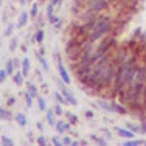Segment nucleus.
Returning a JSON list of instances; mask_svg holds the SVG:
<instances>
[{"label":"nucleus","mask_w":146,"mask_h":146,"mask_svg":"<svg viewBox=\"0 0 146 146\" xmlns=\"http://www.w3.org/2000/svg\"><path fill=\"white\" fill-rule=\"evenodd\" d=\"M86 25H87V36L86 37L90 44H96L103 37L112 34V31L115 30V22L107 14H100L92 23H86Z\"/></svg>","instance_id":"nucleus-1"},{"label":"nucleus","mask_w":146,"mask_h":146,"mask_svg":"<svg viewBox=\"0 0 146 146\" xmlns=\"http://www.w3.org/2000/svg\"><path fill=\"white\" fill-rule=\"evenodd\" d=\"M115 132L118 134V137H121V138H134V137H135V134H134L131 129H127V127H120V126H117V127H115Z\"/></svg>","instance_id":"nucleus-6"},{"label":"nucleus","mask_w":146,"mask_h":146,"mask_svg":"<svg viewBox=\"0 0 146 146\" xmlns=\"http://www.w3.org/2000/svg\"><path fill=\"white\" fill-rule=\"evenodd\" d=\"M56 68H58V73H59V78L62 79V81L65 82L67 86L72 84V78H70V73H68V70L65 68V65L62 64L61 58H58V64H56Z\"/></svg>","instance_id":"nucleus-4"},{"label":"nucleus","mask_w":146,"mask_h":146,"mask_svg":"<svg viewBox=\"0 0 146 146\" xmlns=\"http://www.w3.org/2000/svg\"><path fill=\"white\" fill-rule=\"evenodd\" d=\"M101 132L104 134V137H106L107 140H110V138H112V132H110L109 129H106V127H101Z\"/></svg>","instance_id":"nucleus-32"},{"label":"nucleus","mask_w":146,"mask_h":146,"mask_svg":"<svg viewBox=\"0 0 146 146\" xmlns=\"http://www.w3.org/2000/svg\"><path fill=\"white\" fill-rule=\"evenodd\" d=\"M45 117H47V123L50 124V126H54L56 124V113H54V110L53 109H48L47 107V110H45Z\"/></svg>","instance_id":"nucleus-10"},{"label":"nucleus","mask_w":146,"mask_h":146,"mask_svg":"<svg viewBox=\"0 0 146 146\" xmlns=\"http://www.w3.org/2000/svg\"><path fill=\"white\" fill-rule=\"evenodd\" d=\"M56 82H58V87H59V90H61V93L65 96V100H67V103H68V104H72V106H78V100H76V96L70 92L68 86L65 84V82L62 81L61 78H58V79H56Z\"/></svg>","instance_id":"nucleus-3"},{"label":"nucleus","mask_w":146,"mask_h":146,"mask_svg":"<svg viewBox=\"0 0 146 146\" xmlns=\"http://www.w3.org/2000/svg\"><path fill=\"white\" fill-rule=\"evenodd\" d=\"M90 138H92V141H95L96 145H101V146L107 145V140H104L106 137H100V135H96V134H92V135H90Z\"/></svg>","instance_id":"nucleus-16"},{"label":"nucleus","mask_w":146,"mask_h":146,"mask_svg":"<svg viewBox=\"0 0 146 146\" xmlns=\"http://www.w3.org/2000/svg\"><path fill=\"white\" fill-rule=\"evenodd\" d=\"M20 67H22V73L23 76H28L30 75V70H31V62H30V58H23L22 59V64H20Z\"/></svg>","instance_id":"nucleus-8"},{"label":"nucleus","mask_w":146,"mask_h":146,"mask_svg":"<svg viewBox=\"0 0 146 146\" xmlns=\"http://www.w3.org/2000/svg\"><path fill=\"white\" fill-rule=\"evenodd\" d=\"M17 48V39H11V44H9V50H16Z\"/></svg>","instance_id":"nucleus-34"},{"label":"nucleus","mask_w":146,"mask_h":146,"mask_svg":"<svg viewBox=\"0 0 146 146\" xmlns=\"http://www.w3.org/2000/svg\"><path fill=\"white\" fill-rule=\"evenodd\" d=\"M2 3H3V0H0V8H2Z\"/></svg>","instance_id":"nucleus-42"},{"label":"nucleus","mask_w":146,"mask_h":146,"mask_svg":"<svg viewBox=\"0 0 146 146\" xmlns=\"http://www.w3.org/2000/svg\"><path fill=\"white\" fill-rule=\"evenodd\" d=\"M84 115L87 117V118H93V117H95V112H93V110H86Z\"/></svg>","instance_id":"nucleus-36"},{"label":"nucleus","mask_w":146,"mask_h":146,"mask_svg":"<svg viewBox=\"0 0 146 146\" xmlns=\"http://www.w3.org/2000/svg\"><path fill=\"white\" fill-rule=\"evenodd\" d=\"M54 8H56V6H54L51 2H48V3H47V8H45V13H47V19H48V20H50L51 17H54Z\"/></svg>","instance_id":"nucleus-17"},{"label":"nucleus","mask_w":146,"mask_h":146,"mask_svg":"<svg viewBox=\"0 0 146 146\" xmlns=\"http://www.w3.org/2000/svg\"><path fill=\"white\" fill-rule=\"evenodd\" d=\"M13 117L11 115V112H9L6 107H3V106H0V120H5V121H11L13 120Z\"/></svg>","instance_id":"nucleus-12"},{"label":"nucleus","mask_w":146,"mask_h":146,"mask_svg":"<svg viewBox=\"0 0 146 146\" xmlns=\"http://www.w3.org/2000/svg\"><path fill=\"white\" fill-rule=\"evenodd\" d=\"M51 143L54 146H62V138H59L58 135H54V137H51Z\"/></svg>","instance_id":"nucleus-30"},{"label":"nucleus","mask_w":146,"mask_h":146,"mask_svg":"<svg viewBox=\"0 0 146 146\" xmlns=\"http://www.w3.org/2000/svg\"><path fill=\"white\" fill-rule=\"evenodd\" d=\"M13 81H14V84H16V86L22 87V86H23V82H25V76H23L22 70H20V72H16L14 75H13Z\"/></svg>","instance_id":"nucleus-11"},{"label":"nucleus","mask_w":146,"mask_h":146,"mask_svg":"<svg viewBox=\"0 0 146 146\" xmlns=\"http://www.w3.org/2000/svg\"><path fill=\"white\" fill-rule=\"evenodd\" d=\"M14 27H16V25H13V23H8V25H6V30H5V36H11Z\"/></svg>","instance_id":"nucleus-31"},{"label":"nucleus","mask_w":146,"mask_h":146,"mask_svg":"<svg viewBox=\"0 0 146 146\" xmlns=\"http://www.w3.org/2000/svg\"><path fill=\"white\" fill-rule=\"evenodd\" d=\"M0 141H2V145H5V146H13L14 145L13 138H9L8 135H2V137H0Z\"/></svg>","instance_id":"nucleus-23"},{"label":"nucleus","mask_w":146,"mask_h":146,"mask_svg":"<svg viewBox=\"0 0 146 146\" xmlns=\"http://www.w3.org/2000/svg\"><path fill=\"white\" fill-rule=\"evenodd\" d=\"M45 2V0H39V2H37V3H44Z\"/></svg>","instance_id":"nucleus-41"},{"label":"nucleus","mask_w":146,"mask_h":146,"mask_svg":"<svg viewBox=\"0 0 146 146\" xmlns=\"http://www.w3.org/2000/svg\"><path fill=\"white\" fill-rule=\"evenodd\" d=\"M53 110H54V113H56V117H61V115H64V110H62V104H59L56 103V106L53 107Z\"/></svg>","instance_id":"nucleus-26"},{"label":"nucleus","mask_w":146,"mask_h":146,"mask_svg":"<svg viewBox=\"0 0 146 146\" xmlns=\"http://www.w3.org/2000/svg\"><path fill=\"white\" fill-rule=\"evenodd\" d=\"M123 146H141V145H145V140H140V138H129V140H126V141H123L121 143Z\"/></svg>","instance_id":"nucleus-13"},{"label":"nucleus","mask_w":146,"mask_h":146,"mask_svg":"<svg viewBox=\"0 0 146 146\" xmlns=\"http://www.w3.org/2000/svg\"><path fill=\"white\" fill-rule=\"evenodd\" d=\"M14 120L17 121V124H19V126H27V124H28V118H27V115L23 112H17L16 115H14Z\"/></svg>","instance_id":"nucleus-9"},{"label":"nucleus","mask_w":146,"mask_h":146,"mask_svg":"<svg viewBox=\"0 0 146 146\" xmlns=\"http://www.w3.org/2000/svg\"><path fill=\"white\" fill-rule=\"evenodd\" d=\"M37 129H39V131H44V124H42V123H37Z\"/></svg>","instance_id":"nucleus-38"},{"label":"nucleus","mask_w":146,"mask_h":146,"mask_svg":"<svg viewBox=\"0 0 146 146\" xmlns=\"http://www.w3.org/2000/svg\"><path fill=\"white\" fill-rule=\"evenodd\" d=\"M37 107H39V110L40 112H45L47 110V101H45V98L44 96H37Z\"/></svg>","instance_id":"nucleus-19"},{"label":"nucleus","mask_w":146,"mask_h":146,"mask_svg":"<svg viewBox=\"0 0 146 146\" xmlns=\"http://www.w3.org/2000/svg\"><path fill=\"white\" fill-rule=\"evenodd\" d=\"M36 141H37V145H40V146H47V143H48L45 135H39V137L36 138Z\"/></svg>","instance_id":"nucleus-28"},{"label":"nucleus","mask_w":146,"mask_h":146,"mask_svg":"<svg viewBox=\"0 0 146 146\" xmlns=\"http://www.w3.org/2000/svg\"><path fill=\"white\" fill-rule=\"evenodd\" d=\"M143 146H146V140H145V145H143Z\"/></svg>","instance_id":"nucleus-43"},{"label":"nucleus","mask_w":146,"mask_h":146,"mask_svg":"<svg viewBox=\"0 0 146 146\" xmlns=\"http://www.w3.org/2000/svg\"><path fill=\"white\" fill-rule=\"evenodd\" d=\"M72 143H73V138L70 137V135H64V137H62V145L72 146Z\"/></svg>","instance_id":"nucleus-29"},{"label":"nucleus","mask_w":146,"mask_h":146,"mask_svg":"<svg viewBox=\"0 0 146 146\" xmlns=\"http://www.w3.org/2000/svg\"><path fill=\"white\" fill-rule=\"evenodd\" d=\"M5 70L8 73V76L14 75V59H8V61L5 62Z\"/></svg>","instance_id":"nucleus-15"},{"label":"nucleus","mask_w":146,"mask_h":146,"mask_svg":"<svg viewBox=\"0 0 146 146\" xmlns=\"http://www.w3.org/2000/svg\"><path fill=\"white\" fill-rule=\"evenodd\" d=\"M23 96H25V104H27V107H31V106H33V100H34L33 96H31L28 92L23 93Z\"/></svg>","instance_id":"nucleus-27"},{"label":"nucleus","mask_w":146,"mask_h":146,"mask_svg":"<svg viewBox=\"0 0 146 146\" xmlns=\"http://www.w3.org/2000/svg\"><path fill=\"white\" fill-rule=\"evenodd\" d=\"M27 92H28L33 98H37V96H39V87H37L34 82H28V90H27Z\"/></svg>","instance_id":"nucleus-14"},{"label":"nucleus","mask_w":146,"mask_h":146,"mask_svg":"<svg viewBox=\"0 0 146 146\" xmlns=\"http://www.w3.org/2000/svg\"><path fill=\"white\" fill-rule=\"evenodd\" d=\"M22 51H23V53H27V45H25V44L22 45Z\"/></svg>","instance_id":"nucleus-39"},{"label":"nucleus","mask_w":146,"mask_h":146,"mask_svg":"<svg viewBox=\"0 0 146 146\" xmlns=\"http://www.w3.org/2000/svg\"><path fill=\"white\" fill-rule=\"evenodd\" d=\"M126 127H127V129H131L134 134H143L140 124H134V123H131V121H129V123H126Z\"/></svg>","instance_id":"nucleus-18"},{"label":"nucleus","mask_w":146,"mask_h":146,"mask_svg":"<svg viewBox=\"0 0 146 146\" xmlns=\"http://www.w3.org/2000/svg\"><path fill=\"white\" fill-rule=\"evenodd\" d=\"M82 5V9H87L92 13L103 14L110 8V0H79Z\"/></svg>","instance_id":"nucleus-2"},{"label":"nucleus","mask_w":146,"mask_h":146,"mask_svg":"<svg viewBox=\"0 0 146 146\" xmlns=\"http://www.w3.org/2000/svg\"><path fill=\"white\" fill-rule=\"evenodd\" d=\"M37 16H39V3H34V5H31L30 17H31V19H36Z\"/></svg>","instance_id":"nucleus-20"},{"label":"nucleus","mask_w":146,"mask_h":146,"mask_svg":"<svg viewBox=\"0 0 146 146\" xmlns=\"http://www.w3.org/2000/svg\"><path fill=\"white\" fill-rule=\"evenodd\" d=\"M6 76H8V73H6L5 68H2V70H0V82H5L6 81Z\"/></svg>","instance_id":"nucleus-33"},{"label":"nucleus","mask_w":146,"mask_h":146,"mask_svg":"<svg viewBox=\"0 0 146 146\" xmlns=\"http://www.w3.org/2000/svg\"><path fill=\"white\" fill-rule=\"evenodd\" d=\"M65 117H67V120L70 121L72 124H78V117H76L75 113H72V112H65Z\"/></svg>","instance_id":"nucleus-25"},{"label":"nucleus","mask_w":146,"mask_h":146,"mask_svg":"<svg viewBox=\"0 0 146 146\" xmlns=\"http://www.w3.org/2000/svg\"><path fill=\"white\" fill-rule=\"evenodd\" d=\"M28 19H30V13H22V14L19 16V19H17L16 27H17V28H23V27H27Z\"/></svg>","instance_id":"nucleus-7"},{"label":"nucleus","mask_w":146,"mask_h":146,"mask_svg":"<svg viewBox=\"0 0 146 146\" xmlns=\"http://www.w3.org/2000/svg\"><path fill=\"white\" fill-rule=\"evenodd\" d=\"M44 37H45L44 30H37L36 34H34V40H36L37 44H42V42H44Z\"/></svg>","instance_id":"nucleus-22"},{"label":"nucleus","mask_w":146,"mask_h":146,"mask_svg":"<svg viewBox=\"0 0 146 146\" xmlns=\"http://www.w3.org/2000/svg\"><path fill=\"white\" fill-rule=\"evenodd\" d=\"M13 104H16V98L14 96H9L8 101H6V106H13Z\"/></svg>","instance_id":"nucleus-35"},{"label":"nucleus","mask_w":146,"mask_h":146,"mask_svg":"<svg viewBox=\"0 0 146 146\" xmlns=\"http://www.w3.org/2000/svg\"><path fill=\"white\" fill-rule=\"evenodd\" d=\"M54 100H56V103H59V104H68L67 100H65V96L61 93V90H59V92H54Z\"/></svg>","instance_id":"nucleus-21"},{"label":"nucleus","mask_w":146,"mask_h":146,"mask_svg":"<svg viewBox=\"0 0 146 146\" xmlns=\"http://www.w3.org/2000/svg\"><path fill=\"white\" fill-rule=\"evenodd\" d=\"M37 58H39V62H40V65H42V68H44V70H45V72H48V70H50V65H48L47 59L44 58V54H39Z\"/></svg>","instance_id":"nucleus-24"},{"label":"nucleus","mask_w":146,"mask_h":146,"mask_svg":"<svg viewBox=\"0 0 146 146\" xmlns=\"http://www.w3.org/2000/svg\"><path fill=\"white\" fill-rule=\"evenodd\" d=\"M72 126L73 124L70 123V121H61L59 120V121H56V124H54V129H56V132L61 135V134H65V132L70 131Z\"/></svg>","instance_id":"nucleus-5"},{"label":"nucleus","mask_w":146,"mask_h":146,"mask_svg":"<svg viewBox=\"0 0 146 146\" xmlns=\"http://www.w3.org/2000/svg\"><path fill=\"white\" fill-rule=\"evenodd\" d=\"M51 3H53L54 6H61L62 5V0H50Z\"/></svg>","instance_id":"nucleus-37"},{"label":"nucleus","mask_w":146,"mask_h":146,"mask_svg":"<svg viewBox=\"0 0 146 146\" xmlns=\"http://www.w3.org/2000/svg\"><path fill=\"white\" fill-rule=\"evenodd\" d=\"M19 3H22V5H23V3H27V0H19Z\"/></svg>","instance_id":"nucleus-40"}]
</instances>
